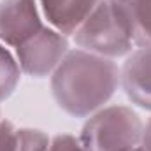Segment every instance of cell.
Wrapping results in <instances>:
<instances>
[{"label":"cell","mask_w":151,"mask_h":151,"mask_svg":"<svg viewBox=\"0 0 151 151\" xmlns=\"http://www.w3.org/2000/svg\"><path fill=\"white\" fill-rule=\"evenodd\" d=\"M119 86V69L114 60L69 49L51 74V91L56 104L74 118H86L109 102Z\"/></svg>","instance_id":"1"},{"label":"cell","mask_w":151,"mask_h":151,"mask_svg":"<svg viewBox=\"0 0 151 151\" xmlns=\"http://www.w3.org/2000/svg\"><path fill=\"white\" fill-rule=\"evenodd\" d=\"M72 37L79 49L111 60L127 56L134 49L132 37L116 0H100Z\"/></svg>","instance_id":"2"},{"label":"cell","mask_w":151,"mask_h":151,"mask_svg":"<svg viewBox=\"0 0 151 151\" xmlns=\"http://www.w3.org/2000/svg\"><path fill=\"white\" fill-rule=\"evenodd\" d=\"M144 123L127 106H109L84 123L79 141L88 151H128L141 144Z\"/></svg>","instance_id":"3"},{"label":"cell","mask_w":151,"mask_h":151,"mask_svg":"<svg viewBox=\"0 0 151 151\" xmlns=\"http://www.w3.org/2000/svg\"><path fill=\"white\" fill-rule=\"evenodd\" d=\"M69 53V39L51 27L16 47V60L21 72L30 77H46L55 72L63 56Z\"/></svg>","instance_id":"4"},{"label":"cell","mask_w":151,"mask_h":151,"mask_svg":"<svg viewBox=\"0 0 151 151\" xmlns=\"http://www.w3.org/2000/svg\"><path fill=\"white\" fill-rule=\"evenodd\" d=\"M44 28L37 0H0V42L18 47Z\"/></svg>","instance_id":"5"},{"label":"cell","mask_w":151,"mask_h":151,"mask_svg":"<svg viewBox=\"0 0 151 151\" xmlns=\"http://www.w3.org/2000/svg\"><path fill=\"white\" fill-rule=\"evenodd\" d=\"M119 84L132 104L151 111V47H137L127 55Z\"/></svg>","instance_id":"6"},{"label":"cell","mask_w":151,"mask_h":151,"mask_svg":"<svg viewBox=\"0 0 151 151\" xmlns=\"http://www.w3.org/2000/svg\"><path fill=\"white\" fill-rule=\"evenodd\" d=\"M99 4L100 0H39L42 18L65 37L74 35Z\"/></svg>","instance_id":"7"},{"label":"cell","mask_w":151,"mask_h":151,"mask_svg":"<svg viewBox=\"0 0 151 151\" xmlns=\"http://www.w3.org/2000/svg\"><path fill=\"white\" fill-rule=\"evenodd\" d=\"M134 46L151 47V0H116Z\"/></svg>","instance_id":"8"},{"label":"cell","mask_w":151,"mask_h":151,"mask_svg":"<svg viewBox=\"0 0 151 151\" xmlns=\"http://www.w3.org/2000/svg\"><path fill=\"white\" fill-rule=\"evenodd\" d=\"M21 77V69L16 56L0 42V102L9 99Z\"/></svg>","instance_id":"9"},{"label":"cell","mask_w":151,"mask_h":151,"mask_svg":"<svg viewBox=\"0 0 151 151\" xmlns=\"http://www.w3.org/2000/svg\"><path fill=\"white\" fill-rule=\"evenodd\" d=\"M49 135L35 128H19L18 130V146L16 151H47Z\"/></svg>","instance_id":"10"},{"label":"cell","mask_w":151,"mask_h":151,"mask_svg":"<svg viewBox=\"0 0 151 151\" xmlns=\"http://www.w3.org/2000/svg\"><path fill=\"white\" fill-rule=\"evenodd\" d=\"M18 130L11 119H0V151H16L18 146Z\"/></svg>","instance_id":"11"},{"label":"cell","mask_w":151,"mask_h":151,"mask_svg":"<svg viewBox=\"0 0 151 151\" xmlns=\"http://www.w3.org/2000/svg\"><path fill=\"white\" fill-rule=\"evenodd\" d=\"M47 151H88V150L83 146L79 137H74L70 134H58V135L51 137Z\"/></svg>","instance_id":"12"},{"label":"cell","mask_w":151,"mask_h":151,"mask_svg":"<svg viewBox=\"0 0 151 151\" xmlns=\"http://www.w3.org/2000/svg\"><path fill=\"white\" fill-rule=\"evenodd\" d=\"M139 146L144 151H151V118L142 127V135H141V144Z\"/></svg>","instance_id":"13"},{"label":"cell","mask_w":151,"mask_h":151,"mask_svg":"<svg viewBox=\"0 0 151 151\" xmlns=\"http://www.w3.org/2000/svg\"><path fill=\"white\" fill-rule=\"evenodd\" d=\"M128 151H144L141 146H137V148H132V150H128Z\"/></svg>","instance_id":"14"},{"label":"cell","mask_w":151,"mask_h":151,"mask_svg":"<svg viewBox=\"0 0 151 151\" xmlns=\"http://www.w3.org/2000/svg\"><path fill=\"white\" fill-rule=\"evenodd\" d=\"M0 119H2V116H0Z\"/></svg>","instance_id":"15"}]
</instances>
